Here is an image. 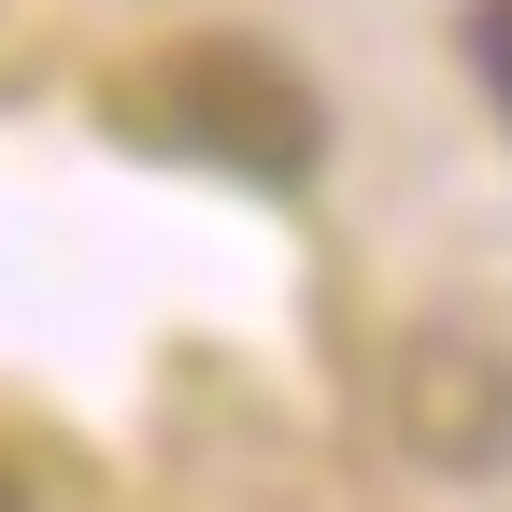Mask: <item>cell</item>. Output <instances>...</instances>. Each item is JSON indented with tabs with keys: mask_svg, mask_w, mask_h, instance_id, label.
Here are the masks:
<instances>
[{
	"mask_svg": "<svg viewBox=\"0 0 512 512\" xmlns=\"http://www.w3.org/2000/svg\"><path fill=\"white\" fill-rule=\"evenodd\" d=\"M100 114L157 157H200V171H242V185H313L328 171V100H313L299 57L242 43V29H200V43H157L143 72H114Z\"/></svg>",
	"mask_w": 512,
	"mask_h": 512,
	"instance_id": "1",
	"label": "cell"
},
{
	"mask_svg": "<svg viewBox=\"0 0 512 512\" xmlns=\"http://www.w3.org/2000/svg\"><path fill=\"white\" fill-rule=\"evenodd\" d=\"M384 427H399V456L441 470V484L512 470V342L484 328V313L399 328V356H384Z\"/></svg>",
	"mask_w": 512,
	"mask_h": 512,
	"instance_id": "2",
	"label": "cell"
},
{
	"mask_svg": "<svg viewBox=\"0 0 512 512\" xmlns=\"http://www.w3.org/2000/svg\"><path fill=\"white\" fill-rule=\"evenodd\" d=\"M456 43H470V72H484V100L512 114V0H470V15H456Z\"/></svg>",
	"mask_w": 512,
	"mask_h": 512,
	"instance_id": "3",
	"label": "cell"
},
{
	"mask_svg": "<svg viewBox=\"0 0 512 512\" xmlns=\"http://www.w3.org/2000/svg\"><path fill=\"white\" fill-rule=\"evenodd\" d=\"M0 512H29V470H15V456H0Z\"/></svg>",
	"mask_w": 512,
	"mask_h": 512,
	"instance_id": "4",
	"label": "cell"
}]
</instances>
